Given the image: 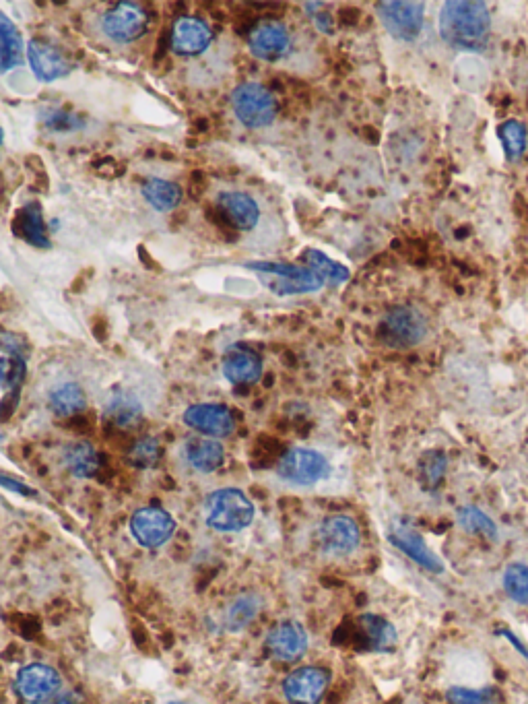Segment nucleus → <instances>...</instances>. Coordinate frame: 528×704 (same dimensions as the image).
<instances>
[{
  "label": "nucleus",
  "instance_id": "obj_1",
  "mask_svg": "<svg viewBox=\"0 0 528 704\" xmlns=\"http://www.w3.org/2000/svg\"><path fill=\"white\" fill-rule=\"evenodd\" d=\"M491 34V15L479 0H448L440 11L442 40L465 52H479L487 46Z\"/></svg>",
  "mask_w": 528,
  "mask_h": 704
},
{
  "label": "nucleus",
  "instance_id": "obj_2",
  "mask_svg": "<svg viewBox=\"0 0 528 704\" xmlns=\"http://www.w3.org/2000/svg\"><path fill=\"white\" fill-rule=\"evenodd\" d=\"M250 271H256L260 283L271 290L275 296H295V294H312L318 292L324 281L308 267H297L289 263H271L256 261L244 265Z\"/></svg>",
  "mask_w": 528,
  "mask_h": 704
},
{
  "label": "nucleus",
  "instance_id": "obj_3",
  "mask_svg": "<svg viewBox=\"0 0 528 704\" xmlns=\"http://www.w3.org/2000/svg\"><path fill=\"white\" fill-rule=\"evenodd\" d=\"M254 519V504L236 488H223L209 494L205 502V521L221 533H236L246 529Z\"/></svg>",
  "mask_w": 528,
  "mask_h": 704
},
{
  "label": "nucleus",
  "instance_id": "obj_4",
  "mask_svg": "<svg viewBox=\"0 0 528 704\" xmlns=\"http://www.w3.org/2000/svg\"><path fill=\"white\" fill-rule=\"evenodd\" d=\"M427 335V318L413 306L390 308L378 325V337L392 349L419 345Z\"/></svg>",
  "mask_w": 528,
  "mask_h": 704
},
{
  "label": "nucleus",
  "instance_id": "obj_5",
  "mask_svg": "<svg viewBox=\"0 0 528 704\" xmlns=\"http://www.w3.org/2000/svg\"><path fill=\"white\" fill-rule=\"evenodd\" d=\"M231 108L248 128L269 126L277 116L275 95L260 83H242L231 93Z\"/></svg>",
  "mask_w": 528,
  "mask_h": 704
},
{
  "label": "nucleus",
  "instance_id": "obj_6",
  "mask_svg": "<svg viewBox=\"0 0 528 704\" xmlns=\"http://www.w3.org/2000/svg\"><path fill=\"white\" fill-rule=\"evenodd\" d=\"M384 29L394 40L413 42L423 29L425 5L411 0H386L376 5Z\"/></svg>",
  "mask_w": 528,
  "mask_h": 704
},
{
  "label": "nucleus",
  "instance_id": "obj_7",
  "mask_svg": "<svg viewBox=\"0 0 528 704\" xmlns=\"http://www.w3.org/2000/svg\"><path fill=\"white\" fill-rule=\"evenodd\" d=\"M328 471L330 465L322 453L302 446L287 451L277 465L279 477L291 486H314L328 475Z\"/></svg>",
  "mask_w": 528,
  "mask_h": 704
},
{
  "label": "nucleus",
  "instance_id": "obj_8",
  "mask_svg": "<svg viewBox=\"0 0 528 704\" xmlns=\"http://www.w3.org/2000/svg\"><path fill=\"white\" fill-rule=\"evenodd\" d=\"M149 29V15L137 3H118L102 17V31L116 44H130Z\"/></svg>",
  "mask_w": 528,
  "mask_h": 704
},
{
  "label": "nucleus",
  "instance_id": "obj_9",
  "mask_svg": "<svg viewBox=\"0 0 528 704\" xmlns=\"http://www.w3.org/2000/svg\"><path fill=\"white\" fill-rule=\"evenodd\" d=\"M176 531V521L161 508H141L130 519V533L143 548L155 550L168 543Z\"/></svg>",
  "mask_w": 528,
  "mask_h": 704
},
{
  "label": "nucleus",
  "instance_id": "obj_10",
  "mask_svg": "<svg viewBox=\"0 0 528 704\" xmlns=\"http://www.w3.org/2000/svg\"><path fill=\"white\" fill-rule=\"evenodd\" d=\"M184 424L209 438H225L236 430V418L225 405L198 403L184 411Z\"/></svg>",
  "mask_w": 528,
  "mask_h": 704
},
{
  "label": "nucleus",
  "instance_id": "obj_11",
  "mask_svg": "<svg viewBox=\"0 0 528 704\" xmlns=\"http://www.w3.org/2000/svg\"><path fill=\"white\" fill-rule=\"evenodd\" d=\"M250 52L267 62H277L291 52V36L281 21H260L252 27L248 36Z\"/></svg>",
  "mask_w": 528,
  "mask_h": 704
},
{
  "label": "nucleus",
  "instance_id": "obj_12",
  "mask_svg": "<svg viewBox=\"0 0 528 704\" xmlns=\"http://www.w3.org/2000/svg\"><path fill=\"white\" fill-rule=\"evenodd\" d=\"M58 671L50 665L31 663L17 674V692L29 704H40L50 700L60 690Z\"/></svg>",
  "mask_w": 528,
  "mask_h": 704
},
{
  "label": "nucleus",
  "instance_id": "obj_13",
  "mask_svg": "<svg viewBox=\"0 0 528 704\" xmlns=\"http://www.w3.org/2000/svg\"><path fill=\"white\" fill-rule=\"evenodd\" d=\"M213 42L211 27L198 17H180L172 27V50L178 56L194 58L209 50Z\"/></svg>",
  "mask_w": 528,
  "mask_h": 704
},
{
  "label": "nucleus",
  "instance_id": "obj_14",
  "mask_svg": "<svg viewBox=\"0 0 528 704\" xmlns=\"http://www.w3.org/2000/svg\"><path fill=\"white\" fill-rule=\"evenodd\" d=\"M328 686V671L320 667H300L287 676L283 692L291 704H318Z\"/></svg>",
  "mask_w": 528,
  "mask_h": 704
},
{
  "label": "nucleus",
  "instance_id": "obj_15",
  "mask_svg": "<svg viewBox=\"0 0 528 704\" xmlns=\"http://www.w3.org/2000/svg\"><path fill=\"white\" fill-rule=\"evenodd\" d=\"M318 539L326 554L347 556L357 548L359 527L347 515H333L322 521L318 529Z\"/></svg>",
  "mask_w": 528,
  "mask_h": 704
},
{
  "label": "nucleus",
  "instance_id": "obj_16",
  "mask_svg": "<svg viewBox=\"0 0 528 704\" xmlns=\"http://www.w3.org/2000/svg\"><path fill=\"white\" fill-rule=\"evenodd\" d=\"M27 60L29 67L40 81H56L71 73V62L66 54L54 44L31 40L27 44Z\"/></svg>",
  "mask_w": 528,
  "mask_h": 704
},
{
  "label": "nucleus",
  "instance_id": "obj_17",
  "mask_svg": "<svg viewBox=\"0 0 528 704\" xmlns=\"http://www.w3.org/2000/svg\"><path fill=\"white\" fill-rule=\"evenodd\" d=\"M25 343L13 335L3 333V356H0V382H3L5 403L11 401L13 395L19 393L25 380ZM3 403V405H5Z\"/></svg>",
  "mask_w": 528,
  "mask_h": 704
},
{
  "label": "nucleus",
  "instance_id": "obj_18",
  "mask_svg": "<svg viewBox=\"0 0 528 704\" xmlns=\"http://www.w3.org/2000/svg\"><path fill=\"white\" fill-rule=\"evenodd\" d=\"M267 649L279 661H297L308 649V634L302 624L281 622L271 628Z\"/></svg>",
  "mask_w": 528,
  "mask_h": 704
},
{
  "label": "nucleus",
  "instance_id": "obj_19",
  "mask_svg": "<svg viewBox=\"0 0 528 704\" xmlns=\"http://www.w3.org/2000/svg\"><path fill=\"white\" fill-rule=\"evenodd\" d=\"M221 368H223V376L231 384H238V387H248V384L258 382V378L262 376L260 356L244 345L227 349Z\"/></svg>",
  "mask_w": 528,
  "mask_h": 704
},
{
  "label": "nucleus",
  "instance_id": "obj_20",
  "mask_svg": "<svg viewBox=\"0 0 528 704\" xmlns=\"http://www.w3.org/2000/svg\"><path fill=\"white\" fill-rule=\"evenodd\" d=\"M217 207L225 215L231 226L238 230H254L260 219V209L248 192L225 190L217 197Z\"/></svg>",
  "mask_w": 528,
  "mask_h": 704
},
{
  "label": "nucleus",
  "instance_id": "obj_21",
  "mask_svg": "<svg viewBox=\"0 0 528 704\" xmlns=\"http://www.w3.org/2000/svg\"><path fill=\"white\" fill-rule=\"evenodd\" d=\"M390 541H392V546H396L403 554H407L421 568H425L429 572H442L444 570L440 558L427 548V543L423 541V537L415 529H411V527H407L403 523L394 525L392 531H390Z\"/></svg>",
  "mask_w": 528,
  "mask_h": 704
},
{
  "label": "nucleus",
  "instance_id": "obj_22",
  "mask_svg": "<svg viewBox=\"0 0 528 704\" xmlns=\"http://www.w3.org/2000/svg\"><path fill=\"white\" fill-rule=\"evenodd\" d=\"M184 459L198 473H213L223 465L225 451L217 438L194 436L184 444Z\"/></svg>",
  "mask_w": 528,
  "mask_h": 704
},
{
  "label": "nucleus",
  "instance_id": "obj_23",
  "mask_svg": "<svg viewBox=\"0 0 528 704\" xmlns=\"http://www.w3.org/2000/svg\"><path fill=\"white\" fill-rule=\"evenodd\" d=\"M13 232L15 236H19L31 246H38V248L50 246L40 203H27L17 211L13 219Z\"/></svg>",
  "mask_w": 528,
  "mask_h": 704
},
{
  "label": "nucleus",
  "instance_id": "obj_24",
  "mask_svg": "<svg viewBox=\"0 0 528 704\" xmlns=\"http://www.w3.org/2000/svg\"><path fill=\"white\" fill-rule=\"evenodd\" d=\"M106 420L124 430L137 428L143 420V405L128 391H114L106 403Z\"/></svg>",
  "mask_w": 528,
  "mask_h": 704
},
{
  "label": "nucleus",
  "instance_id": "obj_25",
  "mask_svg": "<svg viewBox=\"0 0 528 704\" xmlns=\"http://www.w3.org/2000/svg\"><path fill=\"white\" fill-rule=\"evenodd\" d=\"M141 195L159 213L172 211L182 203V188L176 182L161 178H147L141 184Z\"/></svg>",
  "mask_w": 528,
  "mask_h": 704
},
{
  "label": "nucleus",
  "instance_id": "obj_26",
  "mask_svg": "<svg viewBox=\"0 0 528 704\" xmlns=\"http://www.w3.org/2000/svg\"><path fill=\"white\" fill-rule=\"evenodd\" d=\"M62 461H64L66 469L81 479L93 477L99 469V455H97L95 448L85 440H79V442H73V444L66 446L64 453H62Z\"/></svg>",
  "mask_w": 528,
  "mask_h": 704
},
{
  "label": "nucleus",
  "instance_id": "obj_27",
  "mask_svg": "<svg viewBox=\"0 0 528 704\" xmlns=\"http://www.w3.org/2000/svg\"><path fill=\"white\" fill-rule=\"evenodd\" d=\"M359 630L366 638V647L372 651H390L396 645V630L382 616L363 614L359 620Z\"/></svg>",
  "mask_w": 528,
  "mask_h": 704
},
{
  "label": "nucleus",
  "instance_id": "obj_28",
  "mask_svg": "<svg viewBox=\"0 0 528 704\" xmlns=\"http://www.w3.org/2000/svg\"><path fill=\"white\" fill-rule=\"evenodd\" d=\"M0 36H3V46H0V71L9 73L23 62V38L5 13L0 15Z\"/></svg>",
  "mask_w": 528,
  "mask_h": 704
},
{
  "label": "nucleus",
  "instance_id": "obj_29",
  "mask_svg": "<svg viewBox=\"0 0 528 704\" xmlns=\"http://www.w3.org/2000/svg\"><path fill=\"white\" fill-rule=\"evenodd\" d=\"M48 405L56 415H60V418H71V415L85 409L87 397L77 382H64V384H58L56 389H52L48 397Z\"/></svg>",
  "mask_w": 528,
  "mask_h": 704
},
{
  "label": "nucleus",
  "instance_id": "obj_30",
  "mask_svg": "<svg viewBox=\"0 0 528 704\" xmlns=\"http://www.w3.org/2000/svg\"><path fill=\"white\" fill-rule=\"evenodd\" d=\"M304 261H306L308 269H312L328 285H341L351 275L345 265H341V263H337L333 259H328L324 252L314 250V248L304 252Z\"/></svg>",
  "mask_w": 528,
  "mask_h": 704
},
{
  "label": "nucleus",
  "instance_id": "obj_31",
  "mask_svg": "<svg viewBox=\"0 0 528 704\" xmlns=\"http://www.w3.org/2000/svg\"><path fill=\"white\" fill-rule=\"evenodd\" d=\"M258 610H260V599L256 595L248 593V595L236 597L227 605V612H225L227 630L236 632V630L246 628L256 618Z\"/></svg>",
  "mask_w": 528,
  "mask_h": 704
},
{
  "label": "nucleus",
  "instance_id": "obj_32",
  "mask_svg": "<svg viewBox=\"0 0 528 704\" xmlns=\"http://www.w3.org/2000/svg\"><path fill=\"white\" fill-rule=\"evenodd\" d=\"M498 137L502 141L504 153L510 159V162H518V159L524 155L526 145H528V133L526 126L520 120H504L498 126Z\"/></svg>",
  "mask_w": 528,
  "mask_h": 704
},
{
  "label": "nucleus",
  "instance_id": "obj_33",
  "mask_svg": "<svg viewBox=\"0 0 528 704\" xmlns=\"http://www.w3.org/2000/svg\"><path fill=\"white\" fill-rule=\"evenodd\" d=\"M458 523L460 527L473 533V535H481L485 539H495L498 537V527L495 523L485 515L483 510L475 508V506H465L458 510Z\"/></svg>",
  "mask_w": 528,
  "mask_h": 704
},
{
  "label": "nucleus",
  "instance_id": "obj_34",
  "mask_svg": "<svg viewBox=\"0 0 528 704\" xmlns=\"http://www.w3.org/2000/svg\"><path fill=\"white\" fill-rule=\"evenodd\" d=\"M159 459H161V444L153 436L137 440L132 444L126 457V461L135 469H151L159 463Z\"/></svg>",
  "mask_w": 528,
  "mask_h": 704
},
{
  "label": "nucleus",
  "instance_id": "obj_35",
  "mask_svg": "<svg viewBox=\"0 0 528 704\" xmlns=\"http://www.w3.org/2000/svg\"><path fill=\"white\" fill-rule=\"evenodd\" d=\"M446 455L442 451H429L421 457V463H419V473H421V479H423V484L427 488H438L440 482L444 479V473H446Z\"/></svg>",
  "mask_w": 528,
  "mask_h": 704
},
{
  "label": "nucleus",
  "instance_id": "obj_36",
  "mask_svg": "<svg viewBox=\"0 0 528 704\" xmlns=\"http://www.w3.org/2000/svg\"><path fill=\"white\" fill-rule=\"evenodd\" d=\"M504 589L516 603H528V566H508L504 572Z\"/></svg>",
  "mask_w": 528,
  "mask_h": 704
},
{
  "label": "nucleus",
  "instance_id": "obj_37",
  "mask_svg": "<svg viewBox=\"0 0 528 704\" xmlns=\"http://www.w3.org/2000/svg\"><path fill=\"white\" fill-rule=\"evenodd\" d=\"M40 118L48 131H54V133H71V131H77V128L83 126V118L79 114L66 112L62 108H50V110L42 112Z\"/></svg>",
  "mask_w": 528,
  "mask_h": 704
},
{
  "label": "nucleus",
  "instance_id": "obj_38",
  "mask_svg": "<svg viewBox=\"0 0 528 704\" xmlns=\"http://www.w3.org/2000/svg\"><path fill=\"white\" fill-rule=\"evenodd\" d=\"M448 700L450 704H498L500 702V696L495 690L491 688H481V690H475V688H450L448 690Z\"/></svg>",
  "mask_w": 528,
  "mask_h": 704
},
{
  "label": "nucleus",
  "instance_id": "obj_39",
  "mask_svg": "<svg viewBox=\"0 0 528 704\" xmlns=\"http://www.w3.org/2000/svg\"><path fill=\"white\" fill-rule=\"evenodd\" d=\"M304 9L310 15V19L314 21V25L322 31V34H330V31H333V17H330L328 11H320V9H324L322 3H306Z\"/></svg>",
  "mask_w": 528,
  "mask_h": 704
},
{
  "label": "nucleus",
  "instance_id": "obj_40",
  "mask_svg": "<svg viewBox=\"0 0 528 704\" xmlns=\"http://www.w3.org/2000/svg\"><path fill=\"white\" fill-rule=\"evenodd\" d=\"M3 486L7 488V490H15V492H19V494H25V496H31L33 492L31 490H27V488H23L19 482H13V479H9L7 475H3Z\"/></svg>",
  "mask_w": 528,
  "mask_h": 704
},
{
  "label": "nucleus",
  "instance_id": "obj_41",
  "mask_svg": "<svg viewBox=\"0 0 528 704\" xmlns=\"http://www.w3.org/2000/svg\"><path fill=\"white\" fill-rule=\"evenodd\" d=\"M50 704H79V702L73 700V698H58V700H54V702H50Z\"/></svg>",
  "mask_w": 528,
  "mask_h": 704
},
{
  "label": "nucleus",
  "instance_id": "obj_42",
  "mask_svg": "<svg viewBox=\"0 0 528 704\" xmlns=\"http://www.w3.org/2000/svg\"><path fill=\"white\" fill-rule=\"evenodd\" d=\"M170 704H182V702H170Z\"/></svg>",
  "mask_w": 528,
  "mask_h": 704
}]
</instances>
